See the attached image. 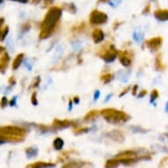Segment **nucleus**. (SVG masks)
<instances>
[{
    "mask_svg": "<svg viewBox=\"0 0 168 168\" xmlns=\"http://www.w3.org/2000/svg\"><path fill=\"white\" fill-rule=\"evenodd\" d=\"M158 98V92L157 90L154 89L151 93H150V102H153L154 100H156Z\"/></svg>",
    "mask_w": 168,
    "mask_h": 168,
    "instance_id": "28",
    "label": "nucleus"
},
{
    "mask_svg": "<svg viewBox=\"0 0 168 168\" xmlns=\"http://www.w3.org/2000/svg\"><path fill=\"white\" fill-rule=\"evenodd\" d=\"M41 83V78L40 77H36L35 78V80L33 81V84H32V87L33 88H35L39 85V84Z\"/></svg>",
    "mask_w": 168,
    "mask_h": 168,
    "instance_id": "30",
    "label": "nucleus"
},
{
    "mask_svg": "<svg viewBox=\"0 0 168 168\" xmlns=\"http://www.w3.org/2000/svg\"><path fill=\"white\" fill-rule=\"evenodd\" d=\"M146 47L152 52H156L157 51L160 47L163 44V38L161 36H157L154 38H150L149 40H147L145 42Z\"/></svg>",
    "mask_w": 168,
    "mask_h": 168,
    "instance_id": "6",
    "label": "nucleus"
},
{
    "mask_svg": "<svg viewBox=\"0 0 168 168\" xmlns=\"http://www.w3.org/2000/svg\"><path fill=\"white\" fill-rule=\"evenodd\" d=\"M166 105H167V106H166V109H167V111H168V103H167Z\"/></svg>",
    "mask_w": 168,
    "mask_h": 168,
    "instance_id": "48",
    "label": "nucleus"
},
{
    "mask_svg": "<svg viewBox=\"0 0 168 168\" xmlns=\"http://www.w3.org/2000/svg\"><path fill=\"white\" fill-rule=\"evenodd\" d=\"M100 114H101L100 111H98V110H92V111L88 112V113L85 114V121H92V120H94L96 117H98Z\"/></svg>",
    "mask_w": 168,
    "mask_h": 168,
    "instance_id": "17",
    "label": "nucleus"
},
{
    "mask_svg": "<svg viewBox=\"0 0 168 168\" xmlns=\"http://www.w3.org/2000/svg\"><path fill=\"white\" fill-rule=\"evenodd\" d=\"M31 103H32L34 106H37V105H38V100H37V93H36V92H33V94H32Z\"/></svg>",
    "mask_w": 168,
    "mask_h": 168,
    "instance_id": "29",
    "label": "nucleus"
},
{
    "mask_svg": "<svg viewBox=\"0 0 168 168\" xmlns=\"http://www.w3.org/2000/svg\"><path fill=\"white\" fill-rule=\"evenodd\" d=\"M147 94V91L146 90H143V91H141L140 92H139V94H138V98H143V96H145Z\"/></svg>",
    "mask_w": 168,
    "mask_h": 168,
    "instance_id": "36",
    "label": "nucleus"
},
{
    "mask_svg": "<svg viewBox=\"0 0 168 168\" xmlns=\"http://www.w3.org/2000/svg\"><path fill=\"white\" fill-rule=\"evenodd\" d=\"M63 8H64V9H65L66 11H68V12L71 13L72 14L76 13V12H77V9H76L75 5H74V4H72V3H71V4H64V6H63Z\"/></svg>",
    "mask_w": 168,
    "mask_h": 168,
    "instance_id": "23",
    "label": "nucleus"
},
{
    "mask_svg": "<svg viewBox=\"0 0 168 168\" xmlns=\"http://www.w3.org/2000/svg\"><path fill=\"white\" fill-rule=\"evenodd\" d=\"M110 139L114 140V142H118V143H123L125 140V136L123 135V133L120 130L114 129L109 133H107V135Z\"/></svg>",
    "mask_w": 168,
    "mask_h": 168,
    "instance_id": "11",
    "label": "nucleus"
},
{
    "mask_svg": "<svg viewBox=\"0 0 168 168\" xmlns=\"http://www.w3.org/2000/svg\"><path fill=\"white\" fill-rule=\"evenodd\" d=\"M119 51L115 49L114 45L107 43L106 45L102 46L99 52L98 55L107 63H111L115 60V58L118 56Z\"/></svg>",
    "mask_w": 168,
    "mask_h": 168,
    "instance_id": "3",
    "label": "nucleus"
},
{
    "mask_svg": "<svg viewBox=\"0 0 168 168\" xmlns=\"http://www.w3.org/2000/svg\"><path fill=\"white\" fill-rule=\"evenodd\" d=\"M0 31H1V42H3V41L6 39V37L7 36V35H8V32H9V28H8V26L4 27V28L0 29Z\"/></svg>",
    "mask_w": 168,
    "mask_h": 168,
    "instance_id": "25",
    "label": "nucleus"
},
{
    "mask_svg": "<svg viewBox=\"0 0 168 168\" xmlns=\"http://www.w3.org/2000/svg\"><path fill=\"white\" fill-rule=\"evenodd\" d=\"M64 140H63L61 137H56V138L54 140V143H53L54 148H55L56 150H62V148L64 147Z\"/></svg>",
    "mask_w": 168,
    "mask_h": 168,
    "instance_id": "21",
    "label": "nucleus"
},
{
    "mask_svg": "<svg viewBox=\"0 0 168 168\" xmlns=\"http://www.w3.org/2000/svg\"><path fill=\"white\" fill-rule=\"evenodd\" d=\"M13 1H16V2H19V3H22V4H26L28 2V0H13Z\"/></svg>",
    "mask_w": 168,
    "mask_h": 168,
    "instance_id": "42",
    "label": "nucleus"
},
{
    "mask_svg": "<svg viewBox=\"0 0 168 168\" xmlns=\"http://www.w3.org/2000/svg\"><path fill=\"white\" fill-rule=\"evenodd\" d=\"M7 104H8V100H7V98H6V97H3L2 100H1V107H5Z\"/></svg>",
    "mask_w": 168,
    "mask_h": 168,
    "instance_id": "32",
    "label": "nucleus"
},
{
    "mask_svg": "<svg viewBox=\"0 0 168 168\" xmlns=\"http://www.w3.org/2000/svg\"><path fill=\"white\" fill-rule=\"evenodd\" d=\"M90 130L89 128H74V133L78 135V134H83V133H86Z\"/></svg>",
    "mask_w": 168,
    "mask_h": 168,
    "instance_id": "26",
    "label": "nucleus"
},
{
    "mask_svg": "<svg viewBox=\"0 0 168 168\" xmlns=\"http://www.w3.org/2000/svg\"><path fill=\"white\" fill-rule=\"evenodd\" d=\"M77 122L73 121H69V120H58V119H55L53 123H52V127L55 129H59V128H65L71 126H76Z\"/></svg>",
    "mask_w": 168,
    "mask_h": 168,
    "instance_id": "8",
    "label": "nucleus"
},
{
    "mask_svg": "<svg viewBox=\"0 0 168 168\" xmlns=\"http://www.w3.org/2000/svg\"><path fill=\"white\" fill-rule=\"evenodd\" d=\"M90 23L92 25H102L107 22V16L105 13L94 10L90 14Z\"/></svg>",
    "mask_w": 168,
    "mask_h": 168,
    "instance_id": "5",
    "label": "nucleus"
},
{
    "mask_svg": "<svg viewBox=\"0 0 168 168\" xmlns=\"http://www.w3.org/2000/svg\"><path fill=\"white\" fill-rule=\"evenodd\" d=\"M0 134L25 136V135L27 134V130L24 128L17 126H2L0 128Z\"/></svg>",
    "mask_w": 168,
    "mask_h": 168,
    "instance_id": "4",
    "label": "nucleus"
},
{
    "mask_svg": "<svg viewBox=\"0 0 168 168\" xmlns=\"http://www.w3.org/2000/svg\"><path fill=\"white\" fill-rule=\"evenodd\" d=\"M120 160L117 158H113V159H108L107 160L105 164V168H116L120 164Z\"/></svg>",
    "mask_w": 168,
    "mask_h": 168,
    "instance_id": "19",
    "label": "nucleus"
},
{
    "mask_svg": "<svg viewBox=\"0 0 168 168\" xmlns=\"http://www.w3.org/2000/svg\"><path fill=\"white\" fill-rule=\"evenodd\" d=\"M26 153H27L28 157H29V158L35 157L38 154V149L35 147H29L26 150Z\"/></svg>",
    "mask_w": 168,
    "mask_h": 168,
    "instance_id": "22",
    "label": "nucleus"
},
{
    "mask_svg": "<svg viewBox=\"0 0 168 168\" xmlns=\"http://www.w3.org/2000/svg\"><path fill=\"white\" fill-rule=\"evenodd\" d=\"M168 164V157H164L160 162H159V164H158V168H165L166 164Z\"/></svg>",
    "mask_w": 168,
    "mask_h": 168,
    "instance_id": "27",
    "label": "nucleus"
},
{
    "mask_svg": "<svg viewBox=\"0 0 168 168\" xmlns=\"http://www.w3.org/2000/svg\"><path fill=\"white\" fill-rule=\"evenodd\" d=\"M85 30V24L84 22H80V23H78V25L72 27V28H71V31H72L73 33H76V34H78V33H82V32H84Z\"/></svg>",
    "mask_w": 168,
    "mask_h": 168,
    "instance_id": "20",
    "label": "nucleus"
},
{
    "mask_svg": "<svg viewBox=\"0 0 168 168\" xmlns=\"http://www.w3.org/2000/svg\"><path fill=\"white\" fill-rule=\"evenodd\" d=\"M155 68L157 71H164L166 69V65L163 63V60H162V54H158L156 57V60H155Z\"/></svg>",
    "mask_w": 168,
    "mask_h": 168,
    "instance_id": "16",
    "label": "nucleus"
},
{
    "mask_svg": "<svg viewBox=\"0 0 168 168\" xmlns=\"http://www.w3.org/2000/svg\"><path fill=\"white\" fill-rule=\"evenodd\" d=\"M40 1H41V0H33V3H35V4H38Z\"/></svg>",
    "mask_w": 168,
    "mask_h": 168,
    "instance_id": "46",
    "label": "nucleus"
},
{
    "mask_svg": "<svg viewBox=\"0 0 168 168\" xmlns=\"http://www.w3.org/2000/svg\"><path fill=\"white\" fill-rule=\"evenodd\" d=\"M55 166H56V164H53V163H50V162L38 161V162L28 164L26 166V168H53Z\"/></svg>",
    "mask_w": 168,
    "mask_h": 168,
    "instance_id": "12",
    "label": "nucleus"
},
{
    "mask_svg": "<svg viewBox=\"0 0 168 168\" xmlns=\"http://www.w3.org/2000/svg\"><path fill=\"white\" fill-rule=\"evenodd\" d=\"M53 2H54V0H44V6H49L52 5Z\"/></svg>",
    "mask_w": 168,
    "mask_h": 168,
    "instance_id": "37",
    "label": "nucleus"
},
{
    "mask_svg": "<svg viewBox=\"0 0 168 168\" xmlns=\"http://www.w3.org/2000/svg\"><path fill=\"white\" fill-rule=\"evenodd\" d=\"M137 88H138L137 85H134V86H133V88H132V94H133V95H136V94Z\"/></svg>",
    "mask_w": 168,
    "mask_h": 168,
    "instance_id": "38",
    "label": "nucleus"
},
{
    "mask_svg": "<svg viewBox=\"0 0 168 168\" xmlns=\"http://www.w3.org/2000/svg\"><path fill=\"white\" fill-rule=\"evenodd\" d=\"M23 57H24L23 53H20V54L17 55V56L15 57V59L13 62V70H17L20 66V64L22 63V60H23Z\"/></svg>",
    "mask_w": 168,
    "mask_h": 168,
    "instance_id": "18",
    "label": "nucleus"
},
{
    "mask_svg": "<svg viewBox=\"0 0 168 168\" xmlns=\"http://www.w3.org/2000/svg\"><path fill=\"white\" fill-rule=\"evenodd\" d=\"M62 16V8L57 6H52L48 11L45 18L41 25L40 39H47L55 32L60 18Z\"/></svg>",
    "mask_w": 168,
    "mask_h": 168,
    "instance_id": "1",
    "label": "nucleus"
},
{
    "mask_svg": "<svg viewBox=\"0 0 168 168\" xmlns=\"http://www.w3.org/2000/svg\"><path fill=\"white\" fill-rule=\"evenodd\" d=\"M130 88H131L130 86H127L125 89H123V91H122V92H121V94H120V97H122L124 94H126V93H127V92L130 90Z\"/></svg>",
    "mask_w": 168,
    "mask_h": 168,
    "instance_id": "35",
    "label": "nucleus"
},
{
    "mask_svg": "<svg viewBox=\"0 0 168 168\" xmlns=\"http://www.w3.org/2000/svg\"><path fill=\"white\" fill-rule=\"evenodd\" d=\"M1 137V143L6 142H21L24 139V136H13V135H6V134H0Z\"/></svg>",
    "mask_w": 168,
    "mask_h": 168,
    "instance_id": "13",
    "label": "nucleus"
},
{
    "mask_svg": "<svg viewBox=\"0 0 168 168\" xmlns=\"http://www.w3.org/2000/svg\"><path fill=\"white\" fill-rule=\"evenodd\" d=\"M16 100H17V97H13V100H12L11 102H10V105H11V106H15V105H16Z\"/></svg>",
    "mask_w": 168,
    "mask_h": 168,
    "instance_id": "40",
    "label": "nucleus"
},
{
    "mask_svg": "<svg viewBox=\"0 0 168 168\" xmlns=\"http://www.w3.org/2000/svg\"><path fill=\"white\" fill-rule=\"evenodd\" d=\"M0 55H1V56H0V69H1L2 72H4L9 64L10 56L6 52L5 48H3V47H1V49H0Z\"/></svg>",
    "mask_w": 168,
    "mask_h": 168,
    "instance_id": "9",
    "label": "nucleus"
},
{
    "mask_svg": "<svg viewBox=\"0 0 168 168\" xmlns=\"http://www.w3.org/2000/svg\"><path fill=\"white\" fill-rule=\"evenodd\" d=\"M69 105H70V107H69V109L71 110V107H72V100H70V104H69Z\"/></svg>",
    "mask_w": 168,
    "mask_h": 168,
    "instance_id": "45",
    "label": "nucleus"
},
{
    "mask_svg": "<svg viewBox=\"0 0 168 168\" xmlns=\"http://www.w3.org/2000/svg\"><path fill=\"white\" fill-rule=\"evenodd\" d=\"M100 92L99 90H97V91L94 92V100H98L99 97H100Z\"/></svg>",
    "mask_w": 168,
    "mask_h": 168,
    "instance_id": "39",
    "label": "nucleus"
},
{
    "mask_svg": "<svg viewBox=\"0 0 168 168\" xmlns=\"http://www.w3.org/2000/svg\"><path fill=\"white\" fill-rule=\"evenodd\" d=\"M92 40L95 43H99V42H101L104 38H105V35L103 33V31L101 29H99V28H96L92 31Z\"/></svg>",
    "mask_w": 168,
    "mask_h": 168,
    "instance_id": "15",
    "label": "nucleus"
},
{
    "mask_svg": "<svg viewBox=\"0 0 168 168\" xmlns=\"http://www.w3.org/2000/svg\"><path fill=\"white\" fill-rule=\"evenodd\" d=\"M92 164L85 161H70L67 164H65L63 168H92Z\"/></svg>",
    "mask_w": 168,
    "mask_h": 168,
    "instance_id": "7",
    "label": "nucleus"
},
{
    "mask_svg": "<svg viewBox=\"0 0 168 168\" xmlns=\"http://www.w3.org/2000/svg\"><path fill=\"white\" fill-rule=\"evenodd\" d=\"M150 5H147L146 6V7L143 9V14H146V13H150Z\"/></svg>",
    "mask_w": 168,
    "mask_h": 168,
    "instance_id": "34",
    "label": "nucleus"
},
{
    "mask_svg": "<svg viewBox=\"0 0 168 168\" xmlns=\"http://www.w3.org/2000/svg\"><path fill=\"white\" fill-rule=\"evenodd\" d=\"M118 57L119 60L121 62V64L125 66L128 67L131 64V57H130V54L128 51H119L118 53Z\"/></svg>",
    "mask_w": 168,
    "mask_h": 168,
    "instance_id": "10",
    "label": "nucleus"
},
{
    "mask_svg": "<svg viewBox=\"0 0 168 168\" xmlns=\"http://www.w3.org/2000/svg\"><path fill=\"white\" fill-rule=\"evenodd\" d=\"M100 79H101V81L104 84H107V83H109L113 79V75L111 73H106V74L101 76Z\"/></svg>",
    "mask_w": 168,
    "mask_h": 168,
    "instance_id": "24",
    "label": "nucleus"
},
{
    "mask_svg": "<svg viewBox=\"0 0 168 168\" xmlns=\"http://www.w3.org/2000/svg\"><path fill=\"white\" fill-rule=\"evenodd\" d=\"M30 24L29 23H25L22 27H21V30H22V32L24 33V32H27V31H28L29 29H30Z\"/></svg>",
    "mask_w": 168,
    "mask_h": 168,
    "instance_id": "31",
    "label": "nucleus"
},
{
    "mask_svg": "<svg viewBox=\"0 0 168 168\" xmlns=\"http://www.w3.org/2000/svg\"><path fill=\"white\" fill-rule=\"evenodd\" d=\"M3 1H4V0H0V2H1V3H3Z\"/></svg>",
    "mask_w": 168,
    "mask_h": 168,
    "instance_id": "49",
    "label": "nucleus"
},
{
    "mask_svg": "<svg viewBox=\"0 0 168 168\" xmlns=\"http://www.w3.org/2000/svg\"><path fill=\"white\" fill-rule=\"evenodd\" d=\"M9 84H10V85H14V84H15V78H14V77H11V78H9Z\"/></svg>",
    "mask_w": 168,
    "mask_h": 168,
    "instance_id": "41",
    "label": "nucleus"
},
{
    "mask_svg": "<svg viewBox=\"0 0 168 168\" xmlns=\"http://www.w3.org/2000/svg\"><path fill=\"white\" fill-rule=\"evenodd\" d=\"M121 24V23H120V22H118V21H115V22H114V29L115 30V29H116V28H118Z\"/></svg>",
    "mask_w": 168,
    "mask_h": 168,
    "instance_id": "43",
    "label": "nucleus"
},
{
    "mask_svg": "<svg viewBox=\"0 0 168 168\" xmlns=\"http://www.w3.org/2000/svg\"><path fill=\"white\" fill-rule=\"evenodd\" d=\"M155 18L159 21L168 20V9H157L154 12Z\"/></svg>",
    "mask_w": 168,
    "mask_h": 168,
    "instance_id": "14",
    "label": "nucleus"
},
{
    "mask_svg": "<svg viewBox=\"0 0 168 168\" xmlns=\"http://www.w3.org/2000/svg\"><path fill=\"white\" fill-rule=\"evenodd\" d=\"M100 114L104 117V119L110 123L125 122L130 118V116L125 112L114 108H105L100 111Z\"/></svg>",
    "mask_w": 168,
    "mask_h": 168,
    "instance_id": "2",
    "label": "nucleus"
},
{
    "mask_svg": "<svg viewBox=\"0 0 168 168\" xmlns=\"http://www.w3.org/2000/svg\"><path fill=\"white\" fill-rule=\"evenodd\" d=\"M140 35V34H137L136 32L134 33V39H135L136 41H137V42L141 41L142 38H143V35Z\"/></svg>",
    "mask_w": 168,
    "mask_h": 168,
    "instance_id": "33",
    "label": "nucleus"
},
{
    "mask_svg": "<svg viewBox=\"0 0 168 168\" xmlns=\"http://www.w3.org/2000/svg\"><path fill=\"white\" fill-rule=\"evenodd\" d=\"M107 1H108V0H100V2H104V3H106Z\"/></svg>",
    "mask_w": 168,
    "mask_h": 168,
    "instance_id": "47",
    "label": "nucleus"
},
{
    "mask_svg": "<svg viewBox=\"0 0 168 168\" xmlns=\"http://www.w3.org/2000/svg\"><path fill=\"white\" fill-rule=\"evenodd\" d=\"M73 101H74V103L75 104H78L79 103V98L77 96V97H74L73 98Z\"/></svg>",
    "mask_w": 168,
    "mask_h": 168,
    "instance_id": "44",
    "label": "nucleus"
}]
</instances>
